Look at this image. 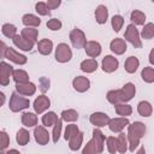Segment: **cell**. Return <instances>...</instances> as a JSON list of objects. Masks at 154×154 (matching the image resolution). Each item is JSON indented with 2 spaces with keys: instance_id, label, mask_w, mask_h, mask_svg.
<instances>
[{
  "instance_id": "cell-7",
  "label": "cell",
  "mask_w": 154,
  "mask_h": 154,
  "mask_svg": "<svg viewBox=\"0 0 154 154\" xmlns=\"http://www.w3.org/2000/svg\"><path fill=\"white\" fill-rule=\"evenodd\" d=\"M130 122L128 118L124 117H118V118H112L108 123V128L113 132H123L125 126H129Z\"/></svg>"
},
{
  "instance_id": "cell-47",
  "label": "cell",
  "mask_w": 154,
  "mask_h": 154,
  "mask_svg": "<svg viewBox=\"0 0 154 154\" xmlns=\"http://www.w3.org/2000/svg\"><path fill=\"white\" fill-rule=\"evenodd\" d=\"M0 140H1V149L4 150V149H6L7 147H8V144H10V137H8V135L6 134V131H1L0 132Z\"/></svg>"
},
{
  "instance_id": "cell-6",
  "label": "cell",
  "mask_w": 154,
  "mask_h": 154,
  "mask_svg": "<svg viewBox=\"0 0 154 154\" xmlns=\"http://www.w3.org/2000/svg\"><path fill=\"white\" fill-rule=\"evenodd\" d=\"M4 58H6V59H8V60H11V61H13L14 64H18V65H24L28 61V58L24 54H20L19 52H17L16 49H13L11 47L6 48Z\"/></svg>"
},
{
  "instance_id": "cell-45",
  "label": "cell",
  "mask_w": 154,
  "mask_h": 154,
  "mask_svg": "<svg viewBox=\"0 0 154 154\" xmlns=\"http://www.w3.org/2000/svg\"><path fill=\"white\" fill-rule=\"evenodd\" d=\"M61 25H63L59 19H57V18H52V19H49L47 22V28L51 29V30H53V31L61 29Z\"/></svg>"
},
{
  "instance_id": "cell-11",
  "label": "cell",
  "mask_w": 154,
  "mask_h": 154,
  "mask_svg": "<svg viewBox=\"0 0 154 154\" xmlns=\"http://www.w3.org/2000/svg\"><path fill=\"white\" fill-rule=\"evenodd\" d=\"M49 106H51V100H49V97L46 96V95H40L38 97L35 99L32 107H34V109H35V113L41 114V113H43L45 111H47V109L49 108Z\"/></svg>"
},
{
  "instance_id": "cell-30",
  "label": "cell",
  "mask_w": 154,
  "mask_h": 154,
  "mask_svg": "<svg viewBox=\"0 0 154 154\" xmlns=\"http://www.w3.org/2000/svg\"><path fill=\"white\" fill-rule=\"evenodd\" d=\"M137 112L142 117H149V116H152L153 107L148 101H141L137 105Z\"/></svg>"
},
{
  "instance_id": "cell-50",
  "label": "cell",
  "mask_w": 154,
  "mask_h": 154,
  "mask_svg": "<svg viewBox=\"0 0 154 154\" xmlns=\"http://www.w3.org/2000/svg\"><path fill=\"white\" fill-rule=\"evenodd\" d=\"M149 63H150L152 65H154V48L149 52Z\"/></svg>"
},
{
  "instance_id": "cell-25",
  "label": "cell",
  "mask_w": 154,
  "mask_h": 154,
  "mask_svg": "<svg viewBox=\"0 0 154 154\" xmlns=\"http://www.w3.org/2000/svg\"><path fill=\"white\" fill-rule=\"evenodd\" d=\"M12 78H13V81L16 82V84H22V83L30 82V81H29V75L26 73V71H24V70H22V69L13 70Z\"/></svg>"
},
{
  "instance_id": "cell-24",
  "label": "cell",
  "mask_w": 154,
  "mask_h": 154,
  "mask_svg": "<svg viewBox=\"0 0 154 154\" xmlns=\"http://www.w3.org/2000/svg\"><path fill=\"white\" fill-rule=\"evenodd\" d=\"M22 124L26 128H32L37 125V116L32 112H25L22 114Z\"/></svg>"
},
{
  "instance_id": "cell-39",
  "label": "cell",
  "mask_w": 154,
  "mask_h": 154,
  "mask_svg": "<svg viewBox=\"0 0 154 154\" xmlns=\"http://www.w3.org/2000/svg\"><path fill=\"white\" fill-rule=\"evenodd\" d=\"M61 129H63V119L59 118V119L57 120V123L53 125L52 138H53V142H54V143H58L59 137H60V135H61Z\"/></svg>"
},
{
  "instance_id": "cell-28",
  "label": "cell",
  "mask_w": 154,
  "mask_h": 154,
  "mask_svg": "<svg viewBox=\"0 0 154 154\" xmlns=\"http://www.w3.org/2000/svg\"><path fill=\"white\" fill-rule=\"evenodd\" d=\"M117 142H118V153L124 154L129 149V141H128L126 134L119 132V135L117 137Z\"/></svg>"
},
{
  "instance_id": "cell-27",
  "label": "cell",
  "mask_w": 154,
  "mask_h": 154,
  "mask_svg": "<svg viewBox=\"0 0 154 154\" xmlns=\"http://www.w3.org/2000/svg\"><path fill=\"white\" fill-rule=\"evenodd\" d=\"M79 67H81V70L83 72L91 73V72H94L97 69V61L95 59H85V60H83L81 63Z\"/></svg>"
},
{
  "instance_id": "cell-34",
  "label": "cell",
  "mask_w": 154,
  "mask_h": 154,
  "mask_svg": "<svg viewBox=\"0 0 154 154\" xmlns=\"http://www.w3.org/2000/svg\"><path fill=\"white\" fill-rule=\"evenodd\" d=\"M59 118H58V116L55 114V112H47V113H45L43 116H42V124H43V126H47V128H49V126H53L55 123H57V120H58Z\"/></svg>"
},
{
  "instance_id": "cell-1",
  "label": "cell",
  "mask_w": 154,
  "mask_h": 154,
  "mask_svg": "<svg viewBox=\"0 0 154 154\" xmlns=\"http://www.w3.org/2000/svg\"><path fill=\"white\" fill-rule=\"evenodd\" d=\"M146 125L142 122H134L128 126V141H129V150L135 152V149L140 144V140L146 135Z\"/></svg>"
},
{
  "instance_id": "cell-43",
  "label": "cell",
  "mask_w": 154,
  "mask_h": 154,
  "mask_svg": "<svg viewBox=\"0 0 154 154\" xmlns=\"http://www.w3.org/2000/svg\"><path fill=\"white\" fill-rule=\"evenodd\" d=\"M106 144H107V149H108V152L111 154H116L118 152V142H117V138L116 137H113V136L107 137Z\"/></svg>"
},
{
  "instance_id": "cell-5",
  "label": "cell",
  "mask_w": 154,
  "mask_h": 154,
  "mask_svg": "<svg viewBox=\"0 0 154 154\" xmlns=\"http://www.w3.org/2000/svg\"><path fill=\"white\" fill-rule=\"evenodd\" d=\"M70 41L72 43V46L77 49H81V48H84L85 45H87V38H85V35L84 32L78 29V28H75L71 30L70 32Z\"/></svg>"
},
{
  "instance_id": "cell-35",
  "label": "cell",
  "mask_w": 154,
  "mask_h": 154,
  "mask_svg": "<svg viewBox=\"0 0 154 154\" xmlns=\"http://www.w3.org/2000/svg\"><path fill=\"white\" fill-rule=\"evenodd\" d=\"M1 31H2L4 36H6L8 38H13L17 35V28L13 24H10V23H5L1 26Z\"/></svg>"
},
{
  "instance_id": "cell-10",
  "label": "cell",
  "mask_w": 154,
  "mask_h": 154,
  "mask_svg": "<svg viewBox=\"0 0 154 154\" xmlns=\"http://www.w3.org/2000/svg\"><path fill=\"white\" fill-rule=\"evenodd\" d=\"M119 91H120L122 102L123 103H126L128 101H130L135 96V94H136V87H135L134 83L129 82V83H125L123 85V88L119 89Z\"/></svg>"
},
{
  "instance_id": "cell-51",
  "label": "cell",
  "mask_w": 154,
  "mask_h": 154,
  "mask_svg": "<svg viewBox=\"0 0 154 154\" xmlns=\"http://www.w3.org/2000/svg\"><path fill=\"white\" fill-rule=\"evenodd\" d=\"M6 45H5V42H1V57L4 58V54H5V51H6Z\"/></svg>"
},
{
  "instance_id": "cell-40",
  "label": "cell",
  "mask_w": 154,
  "mask_h": 154,
  "mask_svg": "<svg viewBox=\"0 0 154 154\" xmlns=\"http://www.w3.org/2000/svg\"><path fill=\"white\" fill-rule=\"evenodd\" d=\"M141 36L144 40H150L154 37V24L153 23H147L144 24L142 31H141Z\"/></svg>"
},
{
  "instance_id": "cell-22",
  "label": "cell",
  "mask_w": 154,
  "mask_h": 154,
  "mask_svg": "<svg viewBox=\"0 0 154 154\" xmlns=\"http://www.w3.org/2000/svg\"><path fill=\"white\" fill-rule=\"evenodd\" d=\"M108 18V10L105 5H99L95 10V19L99 24H105Z\"/></svg>"
},
{
  "instance_id": "cell-13",
  "label": "cell",
  "mask_w": 154,
  "mask_h": 154,
  "mask_svg": "<svg viewBox=\"0 0 154 154\" xmlns=\"http://www.w3.org/2000/svg\"><path fill=\"white\" fill-rule=\"evenodd\" d=\"M118 65H119V61L113 55H106L101 63V67H102L103 72H107V73L116 71L118 69Z\"/></svg>"
},
{
  "instance_id": "cell-48",
  "label": "cell",
  "mask_w": 154,
  "mask_h": 154,
  "mask_svg": "<svg viewBox=\"0 0 154 154\" xmlns=\"http://www.w3.org/2000/svg\"><path fill=\"white\" fill-rule=\"evenodd\" d=\"M48 89H49V79L46 78V77H41L40 78V90L42 93H45Z\"/></svg>"
},
{
  "instance_id": "cell-3",
  "label": "cell",
  "mask_w": 154,
  "mask_h": 154,
  "mask_svg": "<svg viewBox=\"0 0 154 154\" xmlns=\"http://www.w3.org/2000/svg\"><path fill=\"white\" fill-rule=\"evenodd\" d=\"M124 38L125 41H129L135 48H141L142 47V41L140 37V32L134 24H129L126 26V30L124 32Z\"/></svg>"
},
{
  "instance_id": "cell-4",
  "label": "cell",
  "mask_w": 154,
  "mask_h": 154,
  "mask_svg": "<svg viewBox=\"0 0 154 154\" xmlns=\"http://www.w3.org/2000/svg\"><path fill=\"white\" fill-rule=\"evenodd\" d=\"M72 58V51L67 43H59L55 48V60L58 63H67Z\"/></svg>"
},
{
  "instance_id": "cell-2",
  "label": "cell",
  "mask_w": 154,
  "mask_h": 154,
  "mask_svg": "<svg viewBox=\"0 0 154 154\" xmlns=\"http://www.w3.org/2000/svg\"><path fill=\"white\" fill-rule=\"evenodd\" d=\"M30 106V100L26 99V97H23L20 96V94H18L17 91H13L11 94V97H10V102H8V107L12 112H19V111H23L25 108H28Z\"/></svg>"
},
{
  "instance_id": "cell-52",
  "label": "cell",
  "mask_w": 154,
  "mask_h": 154,
  "mask_svg": "<svg viewBox=\"0 0 154 154\" xmlns=\"http://www.w3.org/2000/svg\"><path fill=\"white\" fill-rule=\"evenodd\" d=\"M6 154H20V153L17 149H10V150L6 152Z\"/></svg>"
},
{
  "instance_id": "cell-16",
  "label": "cell",
  "mask_w": 154,
  "mask_h": 154,
  "mask_svg": "<svg viewBox=\"0 0 154 154\" xmlns=\"http://www.w3.org/2000/svg\"><path fill=\"white\" fill-rule=\"evenodd\" d=\"M12 42H13V45L17 47V48H19V49H22V51H25V52H30L32 48H34V42H31V41H28L26 38H24L22 35H16L13 38H12Z\"/></svg>"
},
{
  "instance_id": "cell-54",
  "label": "cell",
  "mask_w": 154,
  "mask_h": 154,
  "mask_svg": "<svg viewBox=\"0 0 154 154\" xmlns=\"http://www.w3.org/2000/svg\"><path fill=\"white\" fill-rule=\"evenodd\" d=\"M0 96H1V101H0V105H4V102H5V94L1 91V93H0Z\"/></svg>"
},
{
  "instance_id": "cell-18",
  "label": "cell",
  "mask_w": 154,
  "mask_h": 154,
  "mask_svg": "<svg viewBox=\"0 0 154 154\" xmlns=\"http://www.w3.org/2000/svg\"><path fill=\"white\" fill-rule=\"evenodd\" d=\"M16 91L24 96H31L36 91V85L32 82H26L22 84H16Z\"/></svg>"
},
{
  "instance_id": "cell-41",
  "label": "cell",
  "mask_w": 154,
  "mask_h": 154,
  "mask_svg": "<svg viewBox=\"0 0 154 154\" xmlns=\"http://www.w3.org/2000/svg\"><path fill=\"white\" fill-rule=\"evenodd\" d=\"M111 24H112L113 30H114L116 32H118V31L123 28V25H124V18H123L120 14H116V16L112 17Z\"/></svg>"
},
{
  "instance_id": "cell-14",
  "label": "cell",
  "mask_w": 154,
  "mask_h": 154,
  "mask_svg": "<svg viewBox=\"0 0 154 154\" xmlns=\"http://www.w3.org/2000/svg\"><path fill=\"white\" fill-rule=\"evenodd\" d=\"M93 141H94V144H95L96 154L102 153V152H103V148H105L106 137H105V135L102 134V131L99 130L97 128H95V129L93 130Z\"/></svg>"
},
{
  "instance_id": "cell-46",
  "label": "cell",
  "mask_w": 154,
  "mask_h": 154,
  "mask_svg": "<svg viewBox=\"0 0 154 154\" xmlns=\"http://www.w3.org/2000/svg\"><path fill=\"white\" fill-rule=\"evenodd\" d=\"M82 154H96V149H95V144H94L93 138L89 142H87V144L84 146V148L82 150Z\"/></svg>"
},
{
  "instance_id": "cell-36",
  "label": "cell",
  "mask_w": 154,
  "mask_h": 154,
  "mask_svg": "<svg viewBox=\"0 0 154 154\" xmlns=\"http://www.w3.org/2000/svg\"><path fill=\"white\" fill-rule=\"evenodd\" d=\"M141 77L146 83H153L154 82V69L146 66L141 71Z\"/></svg>"
},
{
  "instance_id": "cell-49",
  "label": "cell",
  "mask_w": 154,
  "mask_h": 154,
  "mask_svg": "<svg viewBox=\"0 0 154 154\" xmlns=\"http://www.w3.org/2000/svg\"><path fill=\"white\" fill-rule=\"evenodd\" d=\"M60 4H61L60 0H48L47 1V6H48L49 10H55L57 7L60 6Z\"/></svg>"
},
{
  "instance_id": "cell-12",
  "label": "cell",
  "mask_w": 154,
  "mask_h": 154,
  "mask_svg": "<svg viewBox=\"0 0 154 154\" xmlns=\"http://www.w3.org/2000/svg\"><path fill=\"white\" fill-rule=\"evenodd\" d=\"M13 69L10 64L1 61L0 63V84L1 85H7L10 83V76H12Z\"/></svg>"
},
{
  "instance_id": "cell-17",
  "label": "cell",
  "mask_w": 154,
  "mask_h": 154,
  "mask_svg": "<svg viewBox=\"0 0 154 154\" xmlns=\"http://www.w3.org/2000/svg\"><path fill=\"white\" fill-rule=\"evenodd\" d=\"M109 48H111V51H112L114 54H117V55L124 54V53L126 52V49H128L126 42H125V40H123V38H113V40L111 41V43H109Z\"/></svg>"
},
{
  "instance_id": "cell-42",
  "label": "cell",
  "mask_w": 154,
  "mask_h": 154,
  "mask_svg": "<svg viewBox=\"0 0 154 154\" xmlns=\"http://www.w3.org/2000/svg\"><path fill=\"white\" fill-rule=\"evenodd\" d=\"M77 132H79V129L76 124H69L66 125V129H65V134H64V138L67 141L70 140L71 137H73Z\"/></svg>"
},
{
  "instance_id": "cell-32",
  "label": "cell",
  "mask_w": 154,
  "mask_h": 154,
  "mask_svg": "<svg viewBox=\"0 0 154 154\" xmlns=\"http://www.w3.org/2000/svg\"><path fill=\"white\" fill-rule=\"evenodd\" d=\"M16 141L19 146H25L29 143L30 141V135H29V131L26 129H19L17 131V135H16Z\"/></svg>"
},
{
  "instance_id": "cell-44",
  "label": "cell",
  "mask_w": 154,
  "mask_h": 154,
  "mask_svg": "<svg viewBox=\"0 0 154 154\" xmlns=\"http://www.w3.org/2000/svg\"><path fill=\"white\" fill-rule=\"evenodd\" d=\"M35 11L41 14V16H48L51 13L48 6H47V2H43V1H40V2H36L35 5Z\"/></svg>"
},
{
  "instance_id": "cell-20",
  "label": "cell",
  "mask_w": 154,
  "mask_h": 154,
  "mask_svg": "<svg viewBox=\"0 0 154 154\" xmlns=\"http://www.w3.org/2000/svg\"><path fill=\"white\" fill-rule=\"evenodd\" d=\"M37 49L42 55H49L53 51V42L49 38H42L37 42Z\"/></svg>"
},
{
  "instance_id": "cell-33",
  "label": "cell",
  "mask_w": 154,
  "mask_h": 154,
  "mask_svg": "<svg viewBox=\"0 0 154 154\" xmlns=\"http://www.w3.org/2000/svg\"><path fill=\"white\" fill-rule=\"evenodd\" d=\"M114 109L118 116H122L124 118H126L128 116H131L132 113V107L128 103H118L114 106Z\"/></svg>"
},
{
  "instance_id": "cell-37",
  "label": "cell",
  "mask_w": 154,
  "mask_h": 154,
  "mask_svg": "<svg viewBox=\"0 0 154 154\" xmlns=\"http://www.w3.org/2000/svg\"><path fill=\"white\" fill-rule=\"evenodd\" d=\"M107 100L112 103V105H118V103H123L122 102V97H120V91L119 89H116V90H109L106 95Z\"/></svg>"
},
{
  "instance_id": "cell-9",
  "label": "cell",
  "mask_w": 154,
  "mask_h": 154,
  "mask_svg": "<svg viewBox=\"0 0 154 154\" xmlns=\"http://www.w3.org/2000/svg\"><path fill=\"white\" fill-rule=\"evenodd\" d=\"M34 137H35V141L38 144H41V146H46L49 142V134H48V131L46 130V128L43 125L35 126V129H34Z\"/></svg>"
},
{
  "instance_id": "cell-26",
  "label": "cell",
  "mask_w": 154,
  "mask_h": 154,
  "mask_svg": "<svg viewBox=\"0 0 154 154\" xmlns=\"http://www.w3.org/2000/svg\"><path fill=\"white\" fill-rule=\"evenodd\" d=\"M82 143H83V132L79 131V132H77L73 137H71V138L69 140V148H70L71 150L76 152V150H78V149L81 148Z\"/></svg>"
},
{
  "instance_id": "cell-29",
  "label": "cell",
  "mask_w": 154,
  "mask_h": 154,
  "mask_svg": "<svg viewBox=\"0 0 154 154\" xmlns=\"http://www.w3.org/2000/svg\"><path fill=\"white\" fill-rule=\"evenodd\" d=\"M20 35L26 38L28 41H31L34 43H36L37 41V36H38V30L35 29V28H24L20 32Z\"/></svg>"
},
{
  "instance_id": "cell-38",
  "label": "cell",
  "mask_w": 154,
  "mask_h": 154,
  "mask_svg": "<svg viewBox=\"0 0 154 154\" xmlns=\"http://www.w3.org/2000/svg\"><path fill=\"white\" fill-rule=\"evenodd\" d=\"M61 119L65 122H76L78 119V112L70 108L61 112Z\"/></svg>"
},
{
  "instance_id": "cell-53",
  "label": "cell",
  "mask_w": 154,
  "mask_h": 154,
  "mask_svg": "<svg viewBox=\"0 0 154 154\" xmlns=\"http://www.w3.org/2000/svg\"><path fill=\"white\" fill-rule=\"evenodd\" d=\"M136 154H146V149H144V147H141V148L136 152Z\"/></svg>"
},
{
  "instance_id": "cell-55",
  "label": "cell",
  "mask_w": 154,
  "mask_h": 154,
  "mask_svg": "<svg viewBox=\"0 0 154 154\" xmlns=\"http://www.w3.org/2000/svg\"><path fill=\"white\" fill-rule=\"evenodd\" d=\"M1 154H6V152H4V150H2V152H1Z\"/></svg>"
},
{
  "instance_id": "cell-31",
  "label": "cell",
  "mask_w": 154,
  "mask_h": 154,
  "mask_svg": "<svg viewBox=\"0 0 154 154\" xmlns=\"http://www.w3.org/2000/svg\"><path fill=\"white\" fill-rule=\"evenodd\" d=\"M130 19L134 25H143L146 22V14L140 10H134L130 14Z\"/></svg>"
},
{
  "instance_id": "cell-15",
  "label": "cell",
  "mask_w": 154,
  "mask_h": 154,
  "mask_svg": "<svg viewBox=\"0 0 154 154\" xmlns=\"http://www.w3.org/2000/svg\"><path fill=\"white\" fill-rule=\"evenodd\" d=\"M72 87L75 88L76 91L78 93H84L90 88V81L87 77L83 76H77L72 81Z\"/></svg>"
},
{
  "instance_id": "cell-21",
  "label": "cell",
  "mask_w": 154,
  "mask_h": 154,
  "mask_svg": "<svg viewBox=\"0 0 154 154\" xmlns=\"http://www.w3.org/2000/svg\"><path fill=\"white\" fill-rule=\"evenodd\" d=\"M22 22H23V24H24L26 28H36V26H38V25L41 24V19H40L37 16L32 14V13H26V14H24V16L22 17Z\"/></svg>"
},
{
  "instance_id": "cell-19",
  "label": "cell",
  "mask_w": 154,
  "mask_h": 154,
  "mask_svg": "<svg viewBox=\"0 0 154 154\" xmlns=\"http://www.w3.org/2000/svg\"><path fill=\"white\" fill-rule=\"evenodd\" d=\"M84 51H85L88 57L96 58L101 54V45L97 41H88L85 47H84Z\"/></svg>"
},
{
  "instance_id": "cell-23",
  "label": "cell",
  "mask_w": 154,
  "mask_h": 154,
  "mask_svg": "<svg viewBox=\"0 0 154 154\" xmlns=\"http://www.w3.org/2000/svg\"><path fill=\"white\" fill-rule=\"evenodd\" d=\"M140 66V60L136 57H129L124 63V69L128 73H135Z\"/></svg>"
},
{
  "instance_id": "cell-8",
  "label": "cell",
  "mask_w": 154,
  "mask_h": 154,
  "mask_svg": "<svg viewBox=\"0 0 154 154\" xmlns=\"http://www.w3.org/2000/svg\"><path fill=\"white\" fill-rule=\"evenodd\" d=\"M89 120H90V123H91L95 128H102V126L108 125L111 118H109L106 113H103V112H94V113L90 116Z\"/></svg>"
}]
</instances>
